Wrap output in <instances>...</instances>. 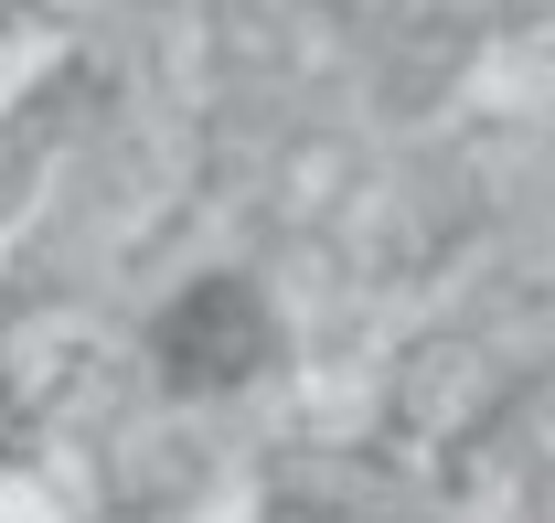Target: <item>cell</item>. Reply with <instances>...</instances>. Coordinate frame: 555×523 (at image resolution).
Here are the masks:
<instances>
[{
    "mask_svg": "<svg viewBox=\"0 0 555 523\" xmlns=\"http://www.w3.org/2000/svg\"><path fill=\"white\" fill-rule=\"evenodd\" d=\"M257 353H268V310H257L246 278H204V289L160 321L171 385H235V374H257Z\"/></svg>",
    "mask_w": 555,
    "mask_h": 523,
    "instance_id": "6da1fadb",
    "label": "cell"
}]
</instances>
